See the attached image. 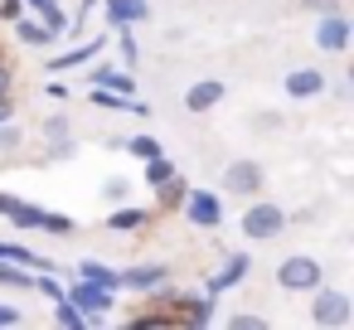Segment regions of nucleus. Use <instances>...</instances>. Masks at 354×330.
<instances>
[{
    "label": "nucleus",
    "instance_id": "f257e3e1",
    "mask_svg": "<svg viewBox=\"0 0 354 330\" xmlns=\"http://www.w3.org/2000/svg\"><path fill=\"white\" fill-rule=\"evenodd\" d=\"M0 219H10L15 228L54 233V238H68V233H73V219H68V214L44 209V204H30V199H20V194H6V190H0Z\"/></svg>",
    "mask_w": 354,
    "mask_h": 330
},
{
    "label": "nucleus",
    "instance_id": "f03ea898",
    "mask_svg": "<svg viewBox=\"0 0 354 330\" xmlns=\"http://www.w3.org/2000/svg\"><path fill=\"white\" fill-rule=\"evenodd\" d=\"M281 228H286V209H281L277 199H262V194H252V204L238 214V233H243L248 243H272Z\"/></svg>",
    "mask_w": 354,
    "mask_h": 330
},
{
    "label": "nucleus",
    "instance_id": "7ed1b4c3",
    "mask_svg": "<svg viewBox=\"0 0 354 330\" xmlns=\"http://www.w3.org/2000/svg\"><path fill=\"white\" fill-rule=\"evenodd\" d=\"M64 296L88 315V325H102V320L112 315V306H117V291H112V286H97V282H88V277H73V282L64 286Z\"/></svg>",
    "mask_w": 354,
    "mask_h": 330
},
{
    "label": "nucleus",
    "instance_id": "20e7f679",
    "mask_svg": "<svg viewBox=\"0 0 354 330\" xmlns=\"http://www.w3.org/2000/svg\"><path fill=\"white\" fill-rule=\"evenodd\" d=\"M160 306H165V315H170V325H209L214 320V296L209 291H165V296H156Z\"/></svg>",
    "mask_w": 354,
    "mask_h": 330
},
{
    "label": "nucleus",
    "instance_id": "39448f33",
    "mask_svg": "<svg viewBox=\"0 0 354 330\" xmlns=\"http://www.w3.org/2000/svg\"><path fill=\"white\" fill-rule=\"evenodd\" d=\"M320 282H325V267H320L310 253H291L286 262H277V286H281V291H306V296H310Z\"/></svg>",
    "mask_w": 354,
    "mask_h": 330
},
{
    "label": "nucleus",
    "instance_id": "423d86ee",
    "mask_svg": "<svg viewBox=\"0 0 354 330\" xmlns=\"http://www.w3.org/2000/svg\"><path fill=\"white\" fill-rule=\"evenodd\" d=\"M315 301H310V325H330V330H339V325H349L354 320V301L339 291V286H315L310 291Z\"/></svg>",
    "mask_w": 354,
    "mask_h": 330
},
{
    "label": "nucleus",
    "instance_id": "0eeeda50",
    "mask_svg": "<svg viewBox=\"0 0 354 330\" xmlns=\"http://www.w3.org/2000/svg\"><path fill=\"white\" fill-rule=\"evenodd\" d=\"M180 209H185V219L194 228H223V199L214 190H185Z\"/></svg>",
    "mask_w": 354,
    "mask_h": 330
},
{
    "label": "nucleus",
    "instance_id": "6e6552de",
    "mask_svg": "<svg viewBox=\"0 0 354 330\" xmlns=\"http://www.w3.org/2000/svg\"><path fill=\"white\" fill-rule=\"evenodd\" d=\"M262 185H267V165H262V161H233V165L223 170V190L238 194V199L262 194Z\"/></svg>",
    "mask_w": 354,
    "mask_h": 330
},
{
    "label": "nucleus",
    "instance_id": "1a4fd4ad",
    "mask_svg": "<svg viewBox=\"0 0 354 330\" xmlns=\"http://www.w3.org/2000/svg\"><path fill=\"white\" fill-rule=\"evenodd\" d=\"M349 39H354V25H349L344 10H330V15L315 20V49H325V54H344Z\"/></svg>",
    "mask_w": 354,
    "mask_h": 330
},
{
    "label": "nucleus",
    "instance_id": "9d476101",
    "mask_svg": "<svg viewBox=\"0 0 354 330\" xmlns=\"http://www.w3.org/2000/svg\"><path fill=\"white\" fill-rule=\"evenodd\" d=\"M102 49H107V39H102V35H97V39H88V44H73L68 54H54V59H44V73H49V78H64V73H73V68L93 64Z\"/></svg>",
    "mask_w": 354,
    "mask_h": 330
},
{
    "label": "nucleus",
    "instance_id": "9b49d317",
    "mask_svg": "<svg viewBox=\"0 0 354 330\" xmlns=\"http://www.w3.org/2000/svg\"><path fill=\"white\" fill-rule=\"evenodd\" d=\"M165 262H141V267H117V291H160L165 286Z\"/></svg>",
    "mask_w": 354,
    "mask_h": 330
},
{
    "label": "nucleus",
    "instance_id": "f8f14e48",
    "mask_svg": "<svg viewBox=\"0 0 354 330\" xmlns=\"http://www.w3.org/2000/svg\"><path fill=\"white\" fill-rule=\"evenodd\" d=\"M248 272H252V257H248V253H228V257H223V267L204 282V291H209V296H223V291H233Z\"/></svg>",
    "mask_w": 354,
    "mask_h": 330
},
{
    "label": "nucleus",
    "instance_id": "ddd939ff",
    "mask_svg": "<svg viewBox=\"0 0 354 330\" xmlns=\"http://www.w3.org/2000/svg\"><path fill=\"white\" fill-rule=\"evenodd\" d=\"M281 88H286L291 102H310V98H320L330 83H325V68H291Z\"/></svg>",
    "mask_w": 354,
    "mask_h": 330
},
{
    "label": "nucleus",
    "instance_id": "4468645a",
    "mask_svg": "<svg viewBox=\"0 0 354 330\" xmlns=\"http://www.w3.org/2000/svg\"><path fill=\"white\" fill-rule=\"evenodd\" d=\"M228 98V88L218 83V78H199V83H189V93H185V112H214L218 102Z\"/></svg>",
    "mask_w": 354,
    "mask_h": 330
},
{
    "label": "nucleus",
    "instance_id": "2eb2a0df",
    "mask_svg": "<svg viewBox=\"0 0 354 330\" xmlns=\"http://www.w3.org/2000/svg\"><path fill=\"white\" fill-rule=\"evenodd\" d=\"M146 223H151V209H146V204H127V199H122V204H112V214H107V228H112V233H141Z\"/></svg>",
    "mask_w": 354,
    "mask_h": 330
},
{
    "label": "nucleus",
    "instance_id": "dca6fc26",
    "mask_svg": "<svg viewBox=\"0 0 354 330\" xmlns=\"http://www.w3.org/2000/svg\"><path fill=\"white\" fill-rule=\"evenodd\" d=\"M102 10H107L112 30L117 25H146L151 20V0H102Z\"/></svg>",
    "mask_w": 354,
    "mask_h": 330
},
{
    "label": "nucleus",
    "instance_id": "f3484780",
    "mask_svg": "<svg viewBox=\"0 0 354 330\" xmlns=\"http://www.w3.org/2000/svg\"><path fill=\"white\" fill-rule=\"evenodd\" d=\"M15 39H20V44H30V49H49L59 35H54L44 20H25V15H20V20H15Z\"/></svg>",
    "mask_w": 354,
    "mask_h": 330
},
{
    "label": "nucleus",
    "instance_id": "a211bd4d",
    "mask_svg": "<svg viewBox=\"0 0 354 330\" xmlns=\"http://www.w3.org/2000/svg\"><path fill=\"white\" fill-rule=\"evenodd\" d=\"M93 88H112V93H122V98H136L131 68H93Z\"/></svg>",
    "mask_w": 354,
    "mask_h": 330
},
{
    "label": "nucleus",
    "instance_id": "6ab92c4d",
    "mask_svg": "<svg viewBox=\"0 0 354 330\" xmlns=\"http://www.w3.org/2000/svg\"><path fill=\"white\" fill-rule=\"evenodd\" d=\"M117 151H131V156H141V161H151V156H165L160 136H151V131H136V136H127Z\"/></svg>",
    "mask_w": 354,
    "mask_h": 330
},
{
    "label": "nucleus",
    "instance_id": "aec40b11",
    "mask_svg": "<svg viewBox=\"0 0 354 330\" xmlns=\"http://www.w3.org/2000/svg\"><path fill=\"white\" fill-rule=\"evenodd\" d=\"M73 277H88V282H97V286H112V291H117V267H102V262H93V257H83Z\"/></svg>",
    "mask_w": 354,
    "mask_h": 330
},
{
    "label": "nucleus",
    "instance_id": "412c9836",
    "mask_svg": "<svg viewBox=\"0 0 354 330\" xmlns=\"http://www.w3.org/2000/svg\"><path fill=\"white\" fill-rule=\"evenodd\" d=\"M54 325H64V330H83V325H88V315H83L68 296H59V301H54Z\"/></svg>",
    "mask_w": 354,
    "mask_h": 330
},
{
    "label": "nucleus",
    "instance_id": "4be33fe9",
    "mask_svg": "<svg viewBox=\"0 0 354 330\" xmlns=\"http://www.w3.org/2000/svg\"><path fill=\"white\" fill-rule=\"evenodd\" d=\"M185 190H189V185H185L180 175H170L165 185H156V204H160V209H180V199H185Z\"/></svg>",
    "mask_w": 354,
    "mask_h": 330
},
{
    "label": "nucleus",
    "instance_id": "5701e85b",
    "mask_svg": "<svg viewBox=\"0 0 354 330\" xmlns=\"http://www.w3.org/2000/svg\"><path fill=\"white\" fill-rule=\"evenodd\" d=\"M102 199H107V204L131 199V180H127V175H107V180H102Z\"/></svg>",
    "mask_w": 354,
    "mask_h": 330
},
{
    "label": "nucleus",
    "instance_id": "b1692460",
    "mask_svg": "<svg viewBox=\"0 0 354 330\" xmlns=\"http://www.w3.org/2000/svg\"><path fill=\"white\" fill-rule=\"evenodd\" d=\"M170 175H175V165H170L165 156H151V161H146V185H151V190H156V185H165Z\"/></svg>",
    "mask_w": 354,
    "mask_h": 330
},
{
    "label": "nucleus",
    "instance_id": "393cba45",
    "mask_svg": "<svg viewBox=\"0 0 354 330\" xmlns=\"http://www.w3.org/2000/svg\"><path fill=\"white\" fill-rule=\"evenodd\" d=\"M117 44H122V68H136V35H131V25H117Z\"/></svg>",
    "mask_w": 354,
    "mask_h": 330
},
{
    "label": "nucleus",
    "instance_id": "a878e982",
    "mask_svg": "<svg viewBox=\"0 0 354 330\" xmlns=\"http://www.w3.org/2000/svg\"><path fill=\"white\" fill-rule=\"evenodd\" d=\"M44 136H49V141H64V136H73V122H68L64 112H49V117H44Z\"/></svg>",
    "mask_w": 354,
    "mask_h": 330
},
{
    "label": "nucleus",
    "instance_id": "bb28decb",
    "mask_svg": "<svg viewBox=\"0 0 354 330\" xmlns=\"http://www.w3.org/2000/svg\"><path fill=\"white\" fill-rule=\"evenodd\" d=\"M223 325H228V330H267V320H262V315H252V311H233Z\"/></svg>",
    "mask_w": 354,
    "mask_h": 330
},
{
    "label": "nucleus",
    "instance_id": "cd10ccee",
    "mask_svg": "<svg viewBox=\"0 0 354 330\" xmlns=\"http://www.w3.org/2000/svg\"><path fill=\"white\" fill-rule=\"evenodd\" d=\"M20 146V127L15 122H0V151H15Z\"/></svg>",
    "mask_w": 354,
    "mask_h": 330
},
{
    "label": "nucleus",
    "instance_id": "c85d7f7f",
    "mask_svg": "<svg viewBox=\"0 0 354 330\" xmlns=\"http://www.w3.org/2000/svg\"><path fill=\"white\" fill-rule=\"evenodd\" d=\"M25 15V0H0V20H6V25H15Z\"/></svg>",
    "mask_w": 354,
    "mask_h": 330
},
{
    "label": "nucleus",
    "instance_id": "c756f323",
    "mask_svg": "<svg viewBox=\"0 0 354 330\" xmlns=\"http://www.w3.org/2000/svg\"><path fill=\"white\" fill-rule=\"evenodd\" d=\"M49 156H54V161H68V156H73V136H64V141H49Z\"/></svg>",
    "mask_w": 354,
    "mask_h": 330
},
{
    "label": "nucleus",
    "instance_id": "7c9ffc66",
    "mask_svg": "<svg viewBox=\"0 0 354 330\" xmlns=\"http://www.w3.org/2000/svg\"><path fill=\"white\" fill-rule=\"evenodd\" d=\"M0 325H20V306H6V301H0Z\"/></svg>",
    "mask_w": 354,
    "mask_h": 330
},
{
    "label": "nucleus",
    "instance_id": "2f4dec72",
    "mask_svg": "<svg viewBox=\"0 0 354 330\" xmlns=\"http://www.w3.org/2000/svg\"><path fill=\"white\" fill-rule=\"evenodd\" d=\"M306 6H310L315 15H330V10H339V0H306Z\"/></svg>",
    "mask_w": 354,
    "mask_h": 330
},
{
    "label": "nucleus",
    "instance_id": "473e14b6",
    "mask_svg": "<svg viewBox=\"0 0 354 330\" xmlns=\"http://www.w3.org/2000/svg\"><path fill=\"white\" fill-rule=\"evenodd\" d=\"M10 83H15V73H10V64H0V98L10 93Z\"/></svg>",
    "mask_w": 354,
    "mask_h": 330
},
{
    "label": "nucleus",
    "instance_id": "72a5a7b5",
    "mask_svg": "<svg viewBox=\"0 0 354 330\" xmlns=\"http://www.w3.org/2000/svg\"><path fill=\"white\" fill-rule=\"evenodd\" d=\"M0 122H15V102H10V93L0 98Z\"/></svg>",
    "mask_w": 354,
    "mask_h": 330
},
{
    "label": "nucleus",
    "instance_id": "f704fd0d",
    "mask_svg": "<svg viewBox=\"0 0 354 330\" xmlns=\"http://www.w3.org/2000/svg\"><path fill=\"white\" fill-rule=\"evenodd\" d=\"M30 10H49V6H59V0H25Z\"/></svg>",
    "mask_w": 354,
    "mask_h": 330
}]
</instances>
